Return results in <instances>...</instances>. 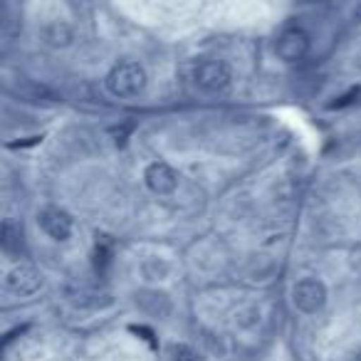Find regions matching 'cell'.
<instances>
[{
    "instance_id": "obj_10",
    "label": "cell",
    "mask_w": 361,
    "mask_h": 361,
    "mask_svg": "<svg viewBox=\"0 0 361 361\" xmlns=\"http://www.w3.org/2000/svg\"><path fill=\"white\" fill-rule=\"evenodd\" d=\"M171 359L173 361H206L201 351L193 349V346H188V344H173L171 346Z\"/></svg>"
},
{
    "instance_id": "obj_7",
    "label": "cell",
    "mask_w": 361,
    "mask_h": 361,
    "mask_svg": "<svg viewBox=\"0 0 361 361\" xmlns=\"http://www.w3.org/2000/svg\"><path fill=\"white\" fill-rule=\"evenodd\" d=\"M40 226L52 240H67L72 235V218L57 208H47L40 213Z\"/></svg>"
},
{
    "instance_id": "obj_12",
    "label": "cell",
    "mask_w": 361,
    "mask_h": 361,
    "mask_svg": "<svg viewBox=\"0 0 361 361\" xmlns=\"http://www.w3.org/2000/svg\"><path fill=\"white\" fill-rule=\"evenodd\" d=\"M359 97V87L356 90H349V94H344V97H339V99H334V104L331 106H346V104H351V102Z\"/></svg>"
},
{
    "instance_id": "obj_6",
    "label": "cell",
    "mask_w": 361,
    "mask_h": 361,
    "mask_svg": "<svg viewBox=\"0 0 361 361\" xmlns=\"http://www.w3.org/2000/svg\"><path fill=\"white\" fill-rule=\"evenodd\" d=\"M144 178H146V186H149L156 196H169V193H173L176 186H178V176H176V171L171 169L169 164H164V161L151 164L149 169H146Z\"/></svg>"
},
{
    "instance_id": "obj_8",
    "label": "cell",
    "mask_w": 361,
    "mask_h": 361,
    "mask_svg": "<svg viewBox=\"0 0 361 361\" xmlns=\"http://www.w3.org/2000/svg\"><path fill=\"white\" fill-rule=\"evenodd\" d=\"M0 245L8 255H18L25 245V231L16 218H6L3 228H0Z\"/></svg>"
},
{
    "instance_id": "obj_11",
    "label": "cell",
    "mask_w": 361,
    "mask_h": 361,
    "mask_svg": "<svg viewBox=\"0 0 361 361\" xmlns=\"http://www.w3.org/2000/svg\"><path fill=\"white\" fill-rule=\"evenodd\" d=\"M109 257H111V245L106 240H99V243H97V250H94L97 270H104V267L109 265Z\"/></svg>"
},
{
    "instance_id": "obj_9",
    "label": "cell",
    "mask_w": 361,
    "mask_h": 361,
    "mask_svg": "<svg viewBox=\"0 0 361 361\" xmlns=\"http://www.w3.org/2000/svg\"><path fill=\"white\" fill-rule=\"evenodd\" d=\"M42 40L50 47H67L72 42V30L65 20H50L42 27Z\"/></svg>"
},
{
    "instance_id": "obj_4",
    "label": "cell",
    "mask_w": 361,
    "mask_h": 361,
    "mask_svg": "<svg viewBox=\"0 0 361 361\" xmlns=\"http://www.w3.org/2000/svg\"><path fill=\"white\" fill-rule=\"evenodd\" d=\"M292 302L305 314H314L326 305V287L314 277H305L292 287Z\"/></svg>"
},
{
    "instance_id": "obj_14",
    "label": "cell",
    "mask_w": 361,
    "mask_h": 361,
    "mask_svg": "<svg viewBox=\"0 0 361 361\" xmlns=\"http://www.w3.org/2000/svg\"><path fill=\"white\" fill-rule=\"evenodd\" d=\"M359 361H361V351H359Z\"/></svg>"
},
{
    "instance_id": "obj_13",
    "label": "cell",
    "mask_w": 361,
    "mask_h": 361,
    "mask_svg": "<svg viewBox=\"0 0 361 361\" xmlns=\"http://www.w3.org/2000/svg\"><path fill=\"white\" fill-rule=\"evenodd\" d=\"M302 3H307V6H317V3H324V0H302Z\"/></svg>"
},
{
    "instance_id": "obj_3",
    "label": "cell",
    "mask_w": 361,
    "mask_h": 361,
    "mask_svg": "<svg viewBox=\"0 0 361 361\" xmlns=\"http://www.w3.org/2000/svg\"><path fill=\"white\" fill-rule=\"evenodd\" d=\"M310 47H312L310 32L300 25L285 27L275 42V52L282 62H300L310 52Z\"/></svg>"
},
{
    "instance_id": "obj_2",
    "label": "cell",
    "mask_w": 361,
    "mask_h": 361,
    "mask_svg": "<svg viewBox=\"0 0 361 361\" xmlns=\"http://www.w3.org/2000/svg\"><path fill=\"white\" fill-rule=\"evenodd\" d=\"M233 80V70L226 60H203L193 70V82L206 92H223Z\"/></svg>"
},
{
    "instance_id": "obj_1",
    "label": "cell",
    "mask_w": 361,
    "mask_h": 361,
    "mask_svg": "<svg viewBox=\"0 0 361 361\" xmlns=\"http://www.w3.org/2000/svg\"><path fill=\"white\" fill-rule=\"evenodd\" d=\"M146 87V72L141 65L136 62H119L114 70L106 77V90L111 92L119 99H129V97H136L141 90Z\"/></svg>"
},
{
    "instance_id": "obj_5",
    "label": "cell",
    "mask_w": 361,
    "mask_h": 361,
    "mask_svg": "<svg viewBox=\"0 0 361 361\" xmlns=\"http://www.w3.org/2000/svg\"><path fill=\"white\" fill-rule=\"evenodd\" d=\"M6 285H8V290H11L13 295L27 297V295H35V292L42 287V275L32 265L20 262V265H16L11 272H8Z\"/></svg>"
}]
</instances>
